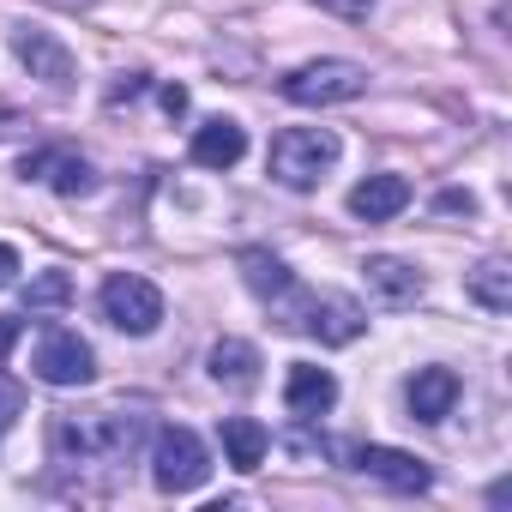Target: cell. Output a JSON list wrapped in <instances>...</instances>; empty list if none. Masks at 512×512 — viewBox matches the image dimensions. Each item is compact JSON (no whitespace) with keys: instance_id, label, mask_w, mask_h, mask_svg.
Listing matches in <instances>:
<instances>
[{"instance_id":"8fae6325","label":"cell","mask_w":512,"mask_h":512,"mask_svg":"<svg viewBox=\"0 0 512 512\" xmlns=\"http://www.w3.org/2000/svg\"><path fill=\"white\" fill-rule=\"evenodd\" d=\"M241 278H247V290L260 296V302H278V308H284V326H296V314H302V308L290 302V296H296V278H290V266L278 260V253L247 247V253H241Z\"/></svg>"},{"instance_id":"7a4b0ae2","label":"cell","mask_w":512,"mask_h":512,"mask_svg":"<svg viewBox=\"0 0 512 512\" xmlns=\"http://www.w3.org/2000/svg\"><path fill=\"white\" fill-rule=\"evenodd\" d=\"M338 133L332 127H284L278 139H272V157H266V169H272V181L278 187H290V193H308V187H320L326 181V169L338 163Z\"/></svg>"},{"instance_id":"603a6c76","label":"cell","mask_w":512,"mask_h":512,"mask_svg":"<svg viewBox=\"0 0 512 512\" xmlns=\"http://www.w3.org/2000/svg\"><path fill=\"white\" fill-rule=\"evenodd\" d=\"M139 91H145V73H121V85L109 91V103H133Z\"/></svg>"},{"instance_id":"6da1fadb","label":"cell","mask_w":512,"mask_h":512,"mask_svg":"<svg viewBox=\"0 0 512 512\" xmlns=\"http://www.w3.org/2000/svg\"><path fill=\"white\" fill-rule=\"evenodd\" d=\"M151 434V416L139 404H91V410H61L49 428V446L61 464H127Z\"/></svg>"},{"instance_id":"30bf717a","label":"cell","mask_w":512,"mask_h":512,"mask_svg":"<svg viewBox=\"0 0 512 512\" xmlns=\"http://www.w3.org/2000/svg\"><path fill=\"white\" fill-rule=\"evenodd\" d=\"M356 470L398 488V494H428L434 488V470L416 452H398V446H356Z\"/></svg>"},{"instance_id":"52a82bcc","label":"cell","mask_w":512,"mask_h":512,"mask_svg":"<svg viewBox=\"0 0 512 512\" xmlns=\"http://www.w3.org/2000/svg\"><path fill=\"white\" fill-rule=\"evenodd\" d=\"M13 55L31 67V79H43L49 91H73L79 85V61H73V49L55 37V31H43V25H13Z\"/></svg>"},{"instance_id":"44dd1931","label":"cell","mask_w":512,"mask_h":512,"mask_svg":"<svg viewBox=\"0 0 512 512\" xmlns=\"http://www.w3.org/2000/svg\"><path fill=\"white\" fill-rule=\"evenodd\" d=\"M19 410H25V392H19L7 374H0V434H7V428L19 422Z\"/></svg>"},{"instance_id":"4fadbf2b","label":"cell","mask_w":512,"mask_h":512,"mask_svg":"<svg viewBox=\"0 0 512 512\" xmlns=\"http://www.w3.org/2000/svg\"><path fill=\"white\" fill-rule=\"evenodd\" d=\"M284 404L290 416H326L338 404V380L332 368H314V362H290V380H284Z\"/></svg>"},{"instance_id":"7402d4cb","label":"cell","mask_w":512,"mask_h":512,"mask_svg":"<svg viewBox=\"0 0 512 512\" xmlns=\"http://www.w3.org/2000/svg\"><path fill=\"white\" fill-rule=\"evenodd\" d=\"M314 7H326V13H338V19H350V25H356V19H368V13H374V0H314Z\"/></svg>"},{"instance_id":"ba28073f","label":"cell","mask_w":512,"mask_h":512,"mask_svg":"<svg viewBox=\"0 0 512 512\" xmlns=\"http://www.w3.org/2000/svg\"><path fill=\"white\" fill-rule=\"evenodd\" d=\"M19 175H25V181H43V187H55L61 199H79V193H91V187H97L91 163H85L79 151H67V145L25 151V157H19Z\"/></svg>"},{"instance_id":"2e32d148","label":"cell","mask_w":512,"mask_h":512,"mask_svg":"<svg viewBox=\"0 0 512 512\" xmlns=\"http://www.w3.org/2000/svg\"><path fill=\"white\" fill-rule=\"evenodd\" d=\"M404 205H410V181H404V175H368V181L350 187V211H356L362 223H386V217H398Z\"/></svg>"},{"instance_id":"5bb4252c","label":"cell","mask_w":512,"mask_h":512,"mask_svg":"<svg viewBox=\"0 0 512 512\" xmlns=\"http://www.w3.org/2000/svg\"><path fill=\"white\" fill-rule=\"evenodd\" d=\"M241 157H247V133H241V121L211 115V121L193 133V163H199V169H235Z\"/></svg>"},{"instance_id":"d4e9b609","label":"cell","mask_w":512,"mask_h":512,"mask_svg":"<svg viewBox=\"0 0 512 512\" xmlns=\"http://www.w3.org/2000/svg\"><path fill=\"white\" fill-rule=\"evenodd\" d=\"M440 211H464V217H470V211H476V199H470V193H458V187H452V193H440Z\"/></svg>"},{"instance_id":"4316f807","label":"cell","mask_w":512,"mask_h":512,"mask_svg":"<svg viewBox=\"0 0 512 512\" xmlns=\"http://www.w3.org/2000/svg\"><path fill=\"white\" fill-rule=\"evenodd\" d=\"M163 109H169V115H187V91H181V85H163Z\"/></svg>"},{"instance_id":"ac0fdd59","label":"cell","mask_w":512,"mask_h":512,"mask_svg":"<svg viewBox=\"0 0 512 512\" xmlns=\"http://www.w3.org/2000/svg\"><path fill=\"white\" fill-rule=\"evenodd\" d=\"M223 452L235 470H260L266 452H272V434L253 422V416H223Z\"/></svg>"},{"instance_id":"5b68a950","label":"cell","mask_w":512,"mask_h":512,"mask_svg":"<svg viewBox=\"0 0 512 512\" xmlns=\"http://www.w3.org/2000/svg\"><path fill=\"white\" fill-rule=\"evenodd\" d=\"M205 476H211L205 440L193 428H181V422L175 428H157V440H151V482L163 494H193Z\"/></svg>"},{"instance_id":"9a60e30c","label":"cell","mask_w":512,"mask_h":512,"mask_svg":"<svg viewBox=\"0 0 512 512\" xmlns=\"http://www.w3.org/2000/svg\"><path fill=\"white\" fill-rule=\"evenodd\" d=\"M458 392H464V386H458L452 368H416V380H410L404 398H410V416H416V422H446L452 404H458Z\"/></svg>"},{"instance_id":"e0dca14e","label":"cell","mask_w":512,"mask_h":512,"mask_svg":"<svg viewBox=\"0 0 512 512\" xmlns=\"http://www.w3.org/2000/svg\"><path fill=\"white\" fill-rule=\"evenodd\" d=\"M211 380L229 386V392L260 386V350H253L247 338H217L211 344Z\"/></svg>"},{"instance_id":"484cf974","label":"cell","mask_w":512,"mask_h":512,"mask_svg":"<svg viewBox=\"0 0 512 512\" xmlns=\"http://www.w3.org/2000/svg\"><path fill=\"white\" fill-rule=\"evenodd\" d=\"M13 278H19V253L0 241V284H13Z\"/></svg>"},{"instance_id":"cb8c5ba5","label":"cell","mask_w":512,"mask_h":512,"mask_svg":"<svg viewBox=\"0 0 512 512\" xmlns=\"http://www.w3.org/2000/svg\"><path fill=\"white\" fill-rule=\"evenodd\" d=\"M19 332H25V326H19L13 314H0V362H7V356H13V344H19Z\"/></svg>"},{"instance_id":"7c38bea8","label":"cell","mask_w":512,"mask_h":512,"mask_svg":"<svg viewBox=\"0 0 512 512\" xmlns=\"http://www.w3.org/2000/svg\"><path fill=\"white\" fill-rule=\"evenodd\" d=\"M362 278H368V290H374L386 308H410V302H422V290H428L422 266H416V260H398V253H374V260L362 266Z\"/></svg>"},{"instance_id":"8992f818","label":"cell","mask_w":512,"mask_h":512,"mask_svg":"<svg viewBox=\"0 0 512 512\" xmlns=\"http://www.w3.org/2000/svg\"><path fill=\"white\" fill-rule=\"evenodd\" d=\"M31 374L43 380V386H91L97 380V350L79 338V332H67V326H49L43 338H37V350H31Z\"/></svg>"},{"instance_id":"9c48e42d","label":"cell","mask_w":512,"mask_h":512,"mask_svg":"<svg viewBox=\"0 0 512 512\" xmlns=\"http://www.w3.org/2000/svg\"><path fill=\"white\" fill-rule=\"evenodd\" d=\"M296 332H308V338H320V344L338 350V344H356V338L368 332V314H362L350 296H308Z\"/></svg>"},{"instance_id":"3957f363","label":"cell","mask_w":512,"mask_h":512,"mask_svg":"<svg viewBox=\"0 0 512 512\" xmlns=\"http://www.w3.org/2000/svg\"><path fill=\"white\" fill-rule=\"evenodd\" d=\"M97 308H103V320H109L115 332H127V338H151V332L163 326V290H157L151 278H139V272L103 278Z\"/></svg>"},{"instance_id":"d6986e66","label":"cell","mask_w":512,"mask_h":512,"mask_svg":"<svg viewBox=\"0 0 512 512\" xmlns=\"http://www.w3.org/2000/svg\"><path fill=\"white\" fill-rule=\"evenodd\" d=\"M464 290H470V302H482L488 314H506V308H512V266H506V260H482V266L464 278Z\"/></svg>"},{"instance_id":"ffe728a7","label":"cell","mask_w":512,"mask_h":512,"mask_svg":"<svg viewBox=\"0 0 512 512\" xmlns=\"http://www.w3.org/2000/svg\"><path fill=\"white\" fill-rule=\"evenodd\" d=\"M67 302H73V278H67L61 266L37 272V278L25 284V308H31V314H55V308H67Z\"/></svg>"},{"instance_id":"277c9868","label":"cell","mask_w":512,"mask_h":512,"mask_svg":"<svg viewBox=\"0 0 512 512\" xmlns=\"http://www.w3.org/2000/svg\"><path fill=\"white\" fill-rule=\"evenodd\" d=\"M368 91V67L362 61H308L284 79V97L302 103V109H332V103H356Z\"/></svg>"}]
</instances>
